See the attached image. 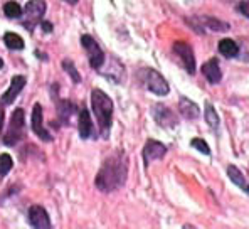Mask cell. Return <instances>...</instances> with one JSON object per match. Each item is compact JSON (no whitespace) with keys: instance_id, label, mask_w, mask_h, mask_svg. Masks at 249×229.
<instances>
[{"instance_id":"obj_1","label":"cell","mask_w":249,"mask_h":229,"mask_svg":"<svg viewBox=\"0 0 249 229\" xmlns=\"http://www.w3.org/2000/svg\"><path fill=\"white\" fill-rule=\"evenodd\" d=\"M128 177V157L123 150L111 153L103 162L96 175V187L101 192H113L124 186Z\"/></svg>"},{"instance_id":"obj_2","label":"cell","mask_w":249,"mask_h":229,"mask_svg":"<svg viewBox=\"0 0 249 229\" xmlns=\"http://www.w3.org/2000/svg\"><path fill=\"white\" fill-rule=\"evenodd\" d=\"M91 106L96 114V120L100 123V132L103 138H108L109 130H111V121H113V101L105 91L93 90L91 91Z\"/></svg>"},{"instance_id":"obj_3","label":"cell","mask_w":249,"mask_h":229,"mask_svg":"<svg viewBox=\"0 0 249 229\" xmlns=\"http://www.w3.org/2000/svg\"><path fill=\"white\" fill-rule=\"evenodd\" d=\"M138 77H140V83L145 86V90H148L150 93H153L157 96H165V95H168V91H170L165 77L152 68L140 69Z\"/></svg>"},{"instance_id":"obj_4","label":"cell","mask_w":249,"mask_h":229,"mask_svg":"<svg viewBox=\"0 0 249 229\" xmlns=\"http://www.w3.org/2000/svg\"><path fill=\"white\" fill-rule=\"evenodd\" d=\"M25 135V120H24V110L17 108L10 116V125L7 134L3 135V143L5 145H16L19 143Z\"/></svg>"},{"instance_id":"obj_5","label":"cell","mask_w":249,"mask_h":229,"mask_svg":"<svg viewBox=\"0 0 249 229\" xmlns=\"http://www.w3.org/2000/svg\"><path fill=\"white\" fill-rule=\"evenodd\" d=\"M44 14H46V0H29L24 9V16H25L24 27L32 31L34 25L42 22Z\"/></svg>"},{"instance_id":"obj_6","label":"cell","mask_w":249,"mask_h":229,"mask_svg":"<svg viewBox=\"0 0 249 229\" xmlns=\"http://www.w3.org/2000/svg\"><path fill=\"white\" fill-rule=\"evenodd\" d=\"M81 44H83V47L86 49V53H88V59H89V64H91V68L93 69H100L101 66L105 64V53L101 51V47H100V44L96 42L91 36H88V34H84L81 36Z\"/></svg>"},{"instance_id":"obj_7","label":"cell","mask_w":249,"mask_h":229,"mask_svg":"<svg viewBox=\"0 0 249 229\" xmlns=\"http://www.w3.org/2000/svg\"><path fill=\"white\" fill-rule=\"evenodd\" d=\"M174 53L177 54V57L182 61L185 71L189 73V75H194V73H196V57H194L192 47L187 42L177 40V42L174 44Z\"/></svg>"},{"instance_id":"obj_8","label":"cell","mask_w":249,"mask_h":229,"mask_svg":"<svg viewBox=\"0 0 249 229\" xmlns=\"http://www.w3.org/2000/svg\"><path fill=\"white\" fill-rule=\"evenodd\" d=\"M152 114L153 118H155V121L160 125V127L163 128H174L177 127V116H175V113L172 112L168 106H163V105H155L152 110Z\"/></svg>"},{"instance_id":"obj_9","label":"cell","mask_w":249,"mask_h":229,"mask_svg":"<svg viewBox=\"0 0 249 229\" xmlns=\"http://www.w3.org/2000/svg\"><path fill=\"white\" fill-rule=\"evenodd\" d=\"M29 223L36 229H49L51 219L47 216V210L41 208V206H32L29 209Z\"/></svg>"},{"instance_id":"obj_10","label":"cell","mask_w":249,"mask_h":229,"mask_svg":"<svg viewBox=\"0 0 249 229\" xmlns=\"http://www.w3.org/2000/svg\"><path fill=\"white\" fill-rule=\"evenodd\" d=\"M42 106L39 103H36L34 108H32V130L34 134L39 136L44 142H51L53 136L49 135V132L44 128V123H42Z\"/></svg>"},{"instance_id":"obj_11","label":"cell","mask_w":249,"mask_h":229,"mask_svg":"<svg viewBox=\"0 0 249 229\" xmlns=\"http://www.w3.org/2000/svg\"><path fill=\"white\" fill-rule=\"evenodd\" d=\"M165 153H167V147L163 145V143L157 142V140H148L143 147V160L146 165H148L150 162L162 158Z\"/></svg>"},{"instance_id":"obj_12","label":"cell","mask_w":249,"mask_h":229,"mask_svg":"<svg viewBox=\"0 0 249 229\" xmlns=\"http://www.w3.org/2000/svg\"><path fill=\"white\" fill-rule=\"evenodd\" d=\"M24 86H25V77L24 76H14L12 79H10L9 90H7L2 96L3 105H10V103H14V99H16L17 95L24 90Z\"/></svg>"},{"instance_id":"obj_13","label":"cell","mask_w":249,"mask_h":229,"mask_svg":"<svg viewBox=\"0 0 249 229\" xmlns=\"http://www.w3.org/2000/svg\"><path fill=\"white\" fill-rule=\"evenodd\" d=\"M178 110H180V114L185 120H197L200 116V108L192 99L185 98V96H182L180 101H178Z\"/></svg>"},{"instance_id":"obj_14","label":"cell","mask_w":249,"mask_h":229,"mask_svg":"<svg viewBox=\"0 0 249 229\" xmlns=\"http://www.w3.org/2000/svg\"><path fill=\"white\" fill-rule=\"evenodd\" d=\"M202 75L207 77L209 83L212 84H217L219 81L222 79V73H221V68H219V61L217 59H209L206 64L202 66Z\"/></svg>"},{"instance_id":"obj_15","label":"cell","mask_w":249,"mask_h":229,"mask_svg":"<svg viewBox=\"0 0 249 229\" xmlns=\"http://www.w3.org/2000/svg\"><path fill=\"white\" fill-rule=\"evenodd\" d=\"M78 130H79V136L81 138H89L93 135L94 128H93V121H91V116H89V112L86 108L81 110L79 113V121H78Z\"/></svg>"},{"instance_id":"obj_16","label":"cell","mask_w":249,"mask_h":229,"mask_svg":"<svg viewBox=\"0 0 249 229\" xmlns=\"http://www.w3.org/2000/svg\"><path fill=\"white\" fill-rule=\"evenodd\" d=\"M76 106L72 105L71 101H68V99H62L59 101L57 99V114H59V120L62 123H68V120L71 118V114L74 113Z\"/></svg>"},{"instance_id":"obj_17","label":"cell","mask_w":249,"mask_h":229,"mask_svg":"<svg viewBox=\"0 0 249 229\" xmlns=\"http://www.w3.org/2000/svg\"><path fill=\"white\" fill-rule=\"evenodd\" d=\"M219 53L224 54L226 57H236L239 53V46L232 39H222L219 42Z\"/></svg>"},{"instance_id":"obj_18","label":"cell","mask_w":249,"mask_h":229,"mask_svg":"<svg viewBox=\"0 0 249 229\" xmlns=\"http://www.w3.org/2000/svg\"><path fill=\"white\" fill-rule=\"evenodd\" d=\"M200 20L204 22V27H209L211 31H215V32H224L231 29L229 24H226V22L222 20H217V19H212V17H200ZM204 27H202V32H204Z\"/></svg>"},{"instance_id":"obj_19","label":"cell","mask_w":249,"mask_h":229,"mask_svg":"<svg viewBox=\"0 0 249 229\" xmlns=\"http://www.w3.org/2000/svg\"><path fill=\"white\" fill-rule=\"evenodd\" d=\"M228 175L237 187H241V189H244V191L248 189V184H246V180H244L243 172H241L236 165H229V167H228Z\"/></svg>"},{"instance_id":"obj_20","label":"cell","mask_w":249,"mask_h":229,"mask_svg":"<svg viewBox=\"0 0 249 229\" xmlns=\"http://www.w3.org/2000/svg\"><path fill=\"white\" fill-rule=\"evenodd\" d=\"M3 42H5V46L12 51L24 49V40H22L19 34H14V32H7V34L3 36Z\"/></svg>"},{"instance_id":"obj_21","label":"cell","mask_w":249,"mask_h":229,"mask_svg":"<svg viewBox=\"0 0 249 229\" xmlns=\"http://www.w3.org/2000/svg\"><path fill=\"white\" fill-rule=\"evenodd\" d=\"M204 116H206V121L207 125L212 128V130H217L219 128V116L217 113H215L214 106L211 105V103H207L206 105V113H204Z\"/></svg>"},{"instance_id":"obj_22","label":"cell","mask_w":249,"mask_h":229,"mask_svg":"<svg viewBox=\"0 0 249 229\" xmlns=\"http://www.w3.org/2000/svg\"><path fill=\"white\" fill-rule=\"evenodd\" d=\"M3 14H5L9 19H20L22 9L17 2H7L5 5H3Z\"/></svg>"},{"instance_id":"obj_23","label":"cell","mask_w":249,"mask_h":229,"mask_svg":"<svg viewBox=\"0 0 249 229\" xmlns=\"http://www.w3.org/2000/svg\"><path fill=\"white\" fill-rule=\"evenodd\" d=\"M62 68H64V71H66V73H69V76H71L72 83H74V84H79V83H81V75H79L78 69H76L74 62L69 61V59H64V61H62Z\"/></svg>"},{"instance_id":"obj_24","label":"cell","mask_w":249,"mask_h":229,"mask_svg":"<svg viewBox=\"0 0 249 229\" xmlns=\"http://www.w3.org/2000/svg\"><path fill=\"white\" fill-rule=\"evenodd\" d=\"M12 167H14L12 157L9 153H0V177L7 175Z\"/></svg>"},{"instance_id":"obj_25","label":"cell","mask_w":249,"mask_h":229,"mask_svg":"<svg viewBox=\"0 0 249 229\" xmlns=\"http://www.w3.org/2000/svg\"><path fill=\"white\" fill-rule=\"evenodd\" d=\"M190 145H192L194 149H197V150H199V152L206 153V155L211 153V149H209V145H207L206 142H204L202 138H194L192 142H190Z\"/></svg>"},{"instance_id":"obj_26","label":"cell","mask_w":249,"mask_h":229,"mask_svg":"<svg viewBox=\"0 0 249 229\" xmlns=\"http://www.w3.org/2000/svg\"><path fill=\"white\" fill-rule=\"evenodd\" d=\"M237 10H239L244 17L249 19V0H241L239 5H237Z\"/></svg>"},{"instance_id":"obj_27","label":"cell","mask_w":249,"mask_h":229,"mask_svg":"<svg viewBox=\"0 0 249 229\" xmlns=\"http://www.w3.org/2000/svg\"><path fill=\"white\" fill-rule=\"evenodd\" d=\"M41 27H42L46 32H51V31H53V24H51V22H41Z\"/></svg>"},{"instance_id":"obj_28","label":"cell","mask_w":249,"mask_h":229,"mask_svg":"<svg viewBox=\"0 0 249 229\" xmlns=\"http://www.w3.org/2000/svg\"><path fill=\"white\" fill-rule=\"evenodd\" d=\"M3 118H5V113H3V106H2V103H0V127L3 125Z\"/></svg>"},{"instance_id":"obj_29","label":"cell","mask_w":249,"mask_h":229,"mask_svg":"<svg viewBox=\"0 0 249 229\" xmlns=\"http://www.w3.org/2000/svg\"><path fill=\"white\" fill-rule=\"evenodd\" d=\"M64 2H69L71 5H74V3H78V0H64Z\"/></svg>"},{"instance_id":"obj_30","label":"cell","mask_w":249,"mask_h":229,"mask_svg":"<svg viewBox=\"0 0 249 229\" xmlns=\"http://www.w3.org/2000/svg\"><path fill=\"white\" fill-rule=\"evenodd\" d=\"M2 68H3V61L0 59V69H2Z\"/></svg>"},{"instance_id":"obj_31","label":"cell","mask_w":249,"mask_h":229,"mask_svg":"<svg viewBox=\"0 0 249 229\" xmlns=\"http://www.w3.org/2000/svg\"><path fill=\"white\" fill-rule=\"evenodd\" d=\"M224 2H231V0H224Z\"/></svg>"},{"instance_id":"obj_32","label":"cell","mask_w":249,"mask_h":229,"mask_svg":"<svg viewBox=\"0 0 249 229\" xmlns=\"http://www.w3.org/2000/svg\"><path fill=\"white\" fill-rule=\"evenodd\" d=\"M246 191H248V192H249V186H248V189H246Z\"/></svg>"}]
</instances>
